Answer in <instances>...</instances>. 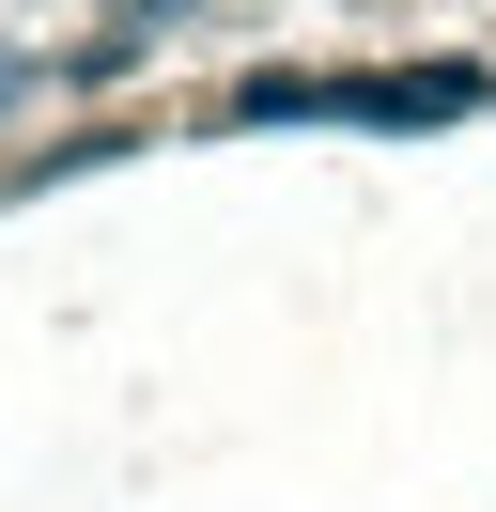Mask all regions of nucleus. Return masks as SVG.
Listing matches in <instances>:
<instances>
[{"label":"nucleus","instance_id":"f257e3e1","mask_svg":"<svg viewBox=\"0 0 496 512\" xmlns=\"http://www.w3.org/2000/svg\"><path fill=\"white\" fill-rule=\"evenodd\" d=\"M248 125H279V109H295V125H450V109H481V78L465 63H419V78H248Z\"/></svg>","mask_w":496,"mask_h":512},{"label":"nucleus","instance_id":"f03ea898","mask_svg":"<svg viewBox=\"0 0 496 512\" xmlns=\"http://www.w3.org/2000/svg\"><path fill=\"white\" fill-rule=\"evenodd\" d=\"M171 16H186V0H124L109 32H93V47H78V78H109V63H140V47H155V32H171Z\"/></svg>","mask_w":496,"mask_h":512}]
</instances>
